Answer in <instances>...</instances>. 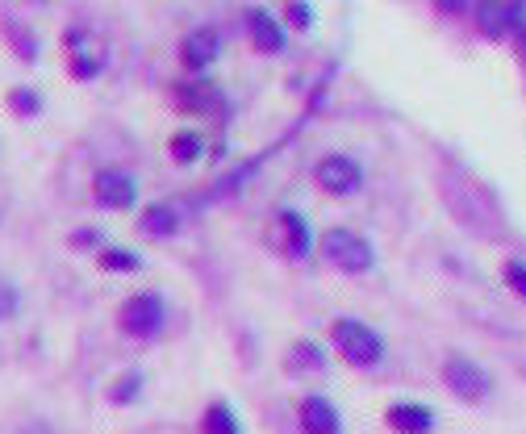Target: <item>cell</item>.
Returning a JSON list of instances; mask_svg holds the SVG:
<instances>
[{
	"instance_id": "cell-19",
	"label": "cell",
	"mask_w": 526,
	"mask_h": 434,
	"mask_svg": "<svg viewBox=\"0 0 526 434\" xmlns=\"http://www.w3.org/2000/svg\"><path fill=\"white\" fill-rule=\"evenodd\" d=\"M17 313V288L0 280V318H13Z\"/></svg>"
},
{
	"instance_id": "cell-4",
	"label": "cell",
	"mask_w": 526,
	"mask_h": 434,
	"mask_svg": "<svg viewBox=\"0 0 526 434\" xmlns=\"http://www.w3.org/2000/svg\"><path fill=\"white\" fill-rule=\"evenodd\" d=\"M314 180L322 192H330V197H351V192L364 184V172H360V163L347 159V155H326L314 167Z\"/></svg>"
},
{
	"instance_id": "cell-12",
	"label": "cell",
	"mask_w": 526,
	"mask_h": 434,
	"mask_svg": "<svg viewBox=\"0 0 526 434\" xmlns=\"http://www.w3.org/2000/svg\"><path fill=\"white\" fill-rule=\"evenodd\" d=\"M280 230H284V255L305 259L309 255V226L301 213H280Z\"/></svg>"
},
{
	"instance_id": "cell-21",
	"label": "cell",
	"mask_w": 526,
	"mask_h": 434,
	"mask_svg": "<svg viewBox=\"0 0 526 434\" xmlns=\"http://www.w3.org/2000/svg\"><path fill=\"white\" fill-rule=\"evenodd\" d=\"M289 17L297 21V26H301V30L309 26V9H305V5H289Z\"/></svg>"
},
{
	"instance_id": "cell-9",
	"label": "cell",
	"mask_w": 526,
	"mask_h": 434,
	"mask_svg": "<svg viewBox=\"0 0 526 434\" xmlns=\"http://www.w3.org/2000/svg\"><path fill=\"white\" fill-rule=\"evenodd\" d=\"M251 42L259 46L263 55L284 51V30L276 26V17H272V13H263V9L251 13Z\"/></svg>"
},
{
	"instance_id": "cell-8",
	"label": "cell",
	"mask_w": 526,
	"mask_h": 434,
	"mask_svg": "<svg viewBox=\"0 0 526 434\" xmlns=\"http://www.w3.org/2000/svg\"><path fill=\"white\" fill-rule=\"evenodd\" d=\"M301 430L305 434H343L339 409H334L326 397H305L301 401Z\"/></svg>"
},
{
	"instance_id": "cell-14",
	"label": "cell",
	"mask_w": 526,
	"mask_h": 434,
	"mask_svg": "<svg viewBox=\"0 0 526 434\" xmlns=\"http://www.w3.org/2000/svg\"><path fill=\"white\" fill-rule=\"evenodd\" d=\"M501 280H506V288L526 301V259H506V268H501Z\"/></svg>"
},
{
	"instance_id": "cell-23",
	"label": "cell",
	"mask_w": 526,
	"mask_h": 434,
	"mask_svg": "<svg viewBox=\"0 0 526 434\" xmlns=\"http://www.w3.org/2000/svg\"><path fill=\"white\" fill-rule=\"evenodd\" d=\"M21 434H55V430H51V426H26Z\"/></svg>"
},
{
	"instance_id": "cell-15",
	"label": "cell",
	"mask_w": 526,
	"mask_h": 434,
	"mask_svg": "<svg viewBox=\"0 0 526 434\" xmlns=\"http://www.w3.org/2000/svg\"><path fill=\"white\" fill-rule=\"evenodd\" d=\"M172 159L176 163H197L201 159V138L197 134H176L172 138Z\"/></svg>"
},
{
	"instance_id": "cell-6",
	"label": "cell",
	"mask_w": 526,
	"mask_h": 434,
	"mask_svg": "<svg viewBox=\"0 0 526 434\" xmlns=\"http://www.w3.org/2000/svg\"><path fill=\"white\" fill-rule=\"evenodd\" d=\"M134 176L117 172V167H105V172L92 180V197H97V205L105 209H130L134 205Z\"/></svg>"
},
{
	"instance_id": "cell-20",
	"label": "cell",
	"mask_w": 526,
	"mask_h": 434,
	"mask_svg": "<svg viewBox=\"0 0 526 434\" xmlns=\"http://www.w3.org/2000/svg\"><path fill=\"white\" fill-rule=\"evenodd\" d=\"M138 380H142V376H126V380H122L126 389H113V401H134V397H138Z\"/></svg>"
},
{
	"instance_id": "cell-1",
	"label": "cell",
	"mask_w": 526,
	"mask_h": 434,
	"mask_svg": "<svg viewBox=\"0 0 526 434\" xmlns=\"http://www.w3.org/2000/svg\"><path fill=\"white\" fill-rule=\"evenodd\" d=\"M334 351H339L351 368H376L385 359V339L368 326V322H355V318H339L330 330Z\"/></svg>"
},
{
	"instance_id": "cell-17",
	"label": "cell",
	"mask_w": 526,
	"mask_h": 434,
	"mask_svg": "<svg viewBox=\"0 0 526 434\" xmlns=\"http://www.w3.org/2000/svg\"><path fill=\"white\" fill-rule=\"evenodd\" d=\"M101 268H109V272H134L138 268V255L109 247V251H101Z\"/></svg>"
},
{
	"instance_id": "cell-18",
	"label": "cell",
	"mask_w": 526,
	"mask_h": 434,
	"mask_svg": "<svg viewBox=\"0 0 526 434\" xmlns=\"http://www.w3.org/2000/svg\"><path fill=\"white\" fill-rule=\"evenodd\" d=\"M506 21H510V9H485L481 13V30L497 38V34H506Z\"/></svg>"
},
{
	"instance_id": "cell-13",
	"label": "cell",
	"mask_w": 526,
	"mask_h": 434,
	"mask_svg": "<svg viewBox=\"0 0 526 434\" xmlns=\"http://www.w3.org/2000/svg\"><path fill=\"white\" fill-rule=\"evenodd\" d=\"M205 434H238V418L230 405H209L205 409Z\"/></svg>"
},
{
	"instance_id": "cell-2",
	"label": "cell",
	"mask_w": 526,
	"mask_h": 434,
	"mask_svg": "<svg viewBox=\"0 0 526 434\" xmlns=\"http://www.w3.org/2000/svg\"><path fill=\"white\" fill-rule=\"evenodd\" d=\"M443 384L451 397H460L464 405H481L493 397V376L476 364L472 355H447L443 359Z\"/></svg>"
},
{
	"instance_id": "cell-11",
	"label": "cell",
	"mask_w": 526,
	"mask_h": 434,
	"mask_svg": "<svg viewBox=\"0 0 526 434\" xmlns=\"http://www.w3.org/2000/svg\"><path fill=\"white\" fill-rule=\"evenodd\" d=\"M176 226H180V213L172 205H151L138 217V230L147 238H167V234H176Z\"/></svg>"
},
{
	"instance_id": "cell-10",
	"label": "cell",
	"mask_w": 526,
	"mask_h": 434,
	"mask_svg": "<svg viewBox=\"0 0 526 434\" xmlns=\"http://www.w3.org/2000/svg\"><path fill=\"white\" fill-rule=\"evenodd\" d=\"M218 59V30H193L184 38V63L188 67H205Z\"/></svg>"
},
{
	"instance_id": "cell-16",
	"label": "cell",
	"mask_w": 526,
	"mask_h": 434,
	"mask_svg": "<svg viewBox=\"0 0 526 434\" xmlns=\"http://www.w3.org/2000/svg\"><path fill=\"white\" fill-rule=\"evenodd\" d=\"M322 364H326V355L314 343H297L289 355V368H322Z\"/></svg>"
},
{
	"instance_id": "cell-5",
	"label": "cell",
	"mask_w": 526,
	"mask_h": 434,
	"mask_svg": "<svg viewBox=\"0 0 526 434\" xmlns=\"http://www.w3.org/2000/svg\"><path fill=\"white\" fill-rule=\"evenodd\" d=\"M163 301L155 293H138L122 305V330L134 334V339H151V334H159L163 326Z\"/></svg>"
},
{
	"instance_id": "cell-3",
	"label": "cell",
	"mask_w": 526,
	"mask_h": 434,
	"mask_svg": "<svg viewBox=\"0 0 526 434\" xmlns=\"http://www.w3.org/2000/svg\"><path fill=\"white\" fill-rule=\"evenodd\" d=\"M322 251H326V259L334 263V268L347 272V276H360V272H368L372 263H376V255H372V247H368V238L351 234V230H326Z\"/></svg>"
},
{
	"instance_id": "cell-7",
	"label": "cell",
	"mask_w": 526,
	"mask_h": 434,
	"mask_svg": "<svg viewBox=\"0 0 526 434\" xmlns=\"http://www.w3.org/2000/svg\"><path fill=\"white\" fill-rule=\"evenodd\" d=\"M389 426L397 430V434H430L435 430V409L430 405H418V401H397V405H389Z\"/></svg>"
},
{
	"instance_id": "cell-25",
	"label": "cell",
	"mask_w": 526,
	"mask_h": 434,
	"mask_svg": "<svg viewBox=\"0 0 526 434\" xmlns=\"http://www.w3.org/2000/svg\"><path fill=\"white\" fill-rule=\"evenodd\" d=\"M522 46H526V38H522Z\"/></svg>"
},
{
	"instance_id": "cell-22",
	"label": "cell",
	"mask_w": 526,
	"mask_h": 434,
	"mask_svg": "<svg viewBox=\"0 0 526 434\" xmlns=\"http://www.w3.org/2000/svg\"><path fill=\"white\" fill-rule=\"evenodd\" d=\"M13 105L17 109H38V101H34V96H26V92H13Z\"/></svg>"
},
{
	"instance_id": "cell-24",
	"label": "cell",
	"mask_w": 526,
	"mask_h": 434,
	"mask_svg": "<svg viewBox=\"0 0 526 434\" xmlns=\"http://www.w3.org/2000/svg\"><path fill=\"white\" fill-rule=\"evenodd\" d=\"M439 5H443V9H464L468 0H439Z\"/></svg>"
}]
</instances>
